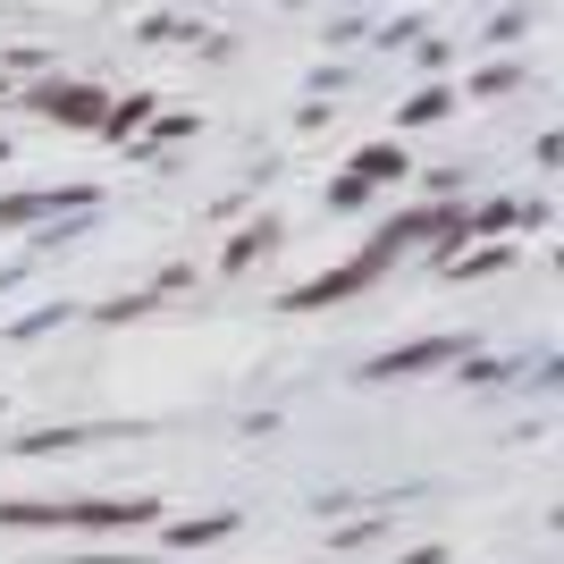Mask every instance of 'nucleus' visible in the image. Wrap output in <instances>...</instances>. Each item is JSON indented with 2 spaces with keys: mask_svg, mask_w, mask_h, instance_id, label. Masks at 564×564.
<instances>
[{
  "mask_svg": "<svg viewBox=\"0 0 564 564\" xmlns=\"http://www.w3.org/2000/svg\"><path fill=\"white\" fill-rule=\"evenodd\" d=\"M455 101H464V94H455V85H422V94H404L397 127H438V118H447Z\"/></svg>",
  "mask_w": 564,
  "mask_h": 564,
  "instance_id": "12",
  "label": "nucleus"
},
{
  "mask_svg": "<svg viewBox=\"0 0 564 564\" xmlns=\"http://www.w3.org/2000/svg\"><path fill=\"white\" fill-rule=\"evenodd\" d=\"M9 152H18V143H9V135H0V169H9Z\"/></svg>",
  "mask_w": 564,
  "mask_h": 564,
  "instance_id": "19",
  "label": "nucleus"
},
{
  "mask_svg": "<svg viewBox=\"0 0 564 564\" xmlns=\"http://www.w3.org/2000/svg\"><path fill=\"white\" fill-rule=\"evenodd\" d=\"M388 270H397V253H388V245H362V253H346L337 270H321V279H304V286H286L279 312H337V304H354L362 286H379Z\"/></svg>",
  "mask_w": 564,
  "mask_h": 564,
  "instance_id": "2",
  "label": "nucleus"
},
{
  "mask_svg": "<svg viewBox=\"0 0 564 564\" xmlns=\"http://www.w3.org/2000/svg\"><path fill=\"white\" fill-rule=\"evenodd\" d=\"M329 212H371V186H362V177H337V186H329Z\"/></svg>",
  "mask_w": 564,
  "mask_h": 564,
  "instance_id": "14",
  "label": "nucleus"
},
{
  "mask_svg": "<svg viewBox=\"0 0 564 564\" xmlns=\"http://www.w3.org/2000/svg\"><path fill=\"white\" fill-rule=\"evenodd\" d=\"M397 564H447V547H404Z\"/></svg>",
  "mask_w": 564,
  "mask_h": 564,
  "instance_id": "18",
  "label": "nucleus"
},
{
  "mask_svg": "<svg viewBox=\"0 0 564 564\" xmlns=\"http://www.w3.org/2000/svg\"><path fill=\"white\" fill-rule=\"evenodd\" d=\"M143 34L152 43H194V18H143Z\"/></svg>",
  "mask_w": 564,
  "mask_h": 564,
  "instance_id": "16",
  "label": "nucleus"
},
{
  "mask_svg": "<svg viewBox=\"0 0 564 564\" xmlns=\"http://www.w3.org/2000/svg\"><path fill=\"white\" fill-rule=\"evenodd\" d=\"M43 564H143V556H43Z\"/></svg>",
  "mask_w": 564,
  "mask_h": 564,
  "instance_id": "17",
  "label": "nucleus"
},
{
  "mask_svg": "<svg viewBox=\"0 0 564 564\" xmlns=\"http://www.w3.org/2000/svg\"><path fill=\"white\" fill-rule=\"evenodd\" d=\"M464 354H480L464 329H447V337H413V346H397V354H371V362H362V379H371V388H388V379H430V371H455Z\"/></svg>",
  "mask_w": 564,
  "mask_h": 564,
  "instance_id": "3",
  "label": "nucleus"
},
{
  "mask_svg": "<svg viewBox=\"0 0 564 564\" xmlns=\"http://www.w3.org/2000/svg\"><path fill=\"white\" fill-rule=\"evenodd\" d=\"M497 270H514V245H464V253L438 261V279L464 286V279H497Z\"/></svg>",
  "mask_w": 564,
  "mask_h": 564,
  "instance_id": "10",
  "label": "nucleus"
},
{
  "mask_svg": "<svg viewBox=\"0 0 564 564\" xmlns=\"http://www.w3.org/2000/svg\"><path fill=\"white\" fill-rule=\"evenodd\" d=\"M279 236H286V219H279V212H261L253 228H236L228 245H219V270L236 279V270H253V261H270V253H279Z\"/></svg>",
  "mask_w": 564,
  "mask_h": 564,
  "instance_id": "7",
  "label": "nucleus"
},
{
  "mask_svg": "<svg viewBox=\"0 0 564 564\" xmlns=\"http://www.w3.org/2000/svg\"><path fill=\"white\" fill-rule=\"evenodd\" d=\"M522 85H531V68H522V59H497V68H471V76H464V94H471V101L522 94Z\"/></svg>",
  "mask_w": 564,
  "mask_h": 564,
  "instance_id": "11",
  "label": "nucleus"
},
{
  "mask_svg": "<svg viewBox=\"0 0 564 564\" xmlns=\"http://www.w3.org/2000/svg\"><path fill=\"white\" fill-rule=\"evenodd\" d=\"M0 413H9V397H0Z\"/></svg>",
  "mask_w": 564,
  "mask_h": 564,
  "instance_id": "21",
  "label": "nucleus"
},
{
  "mask_svg": "<svg viewBox=\"0 0 564 564\" xmlns=\"http://www.w3.org/2000/svg\"><path fill=\"white\" fill-rule=\"evenodd\" d=\"M236 540V514H186V522H161V556H194V547H219Z\"/></svg>",
  "mask_w": 564,
  "mask_h": 564,
  "instance_id": "8",
  "label": "nucleus"
},
{
  "mask_svg": "<svg viewBox=\"0 0 564 564\" xmlns=\"http://www.w3.org/2000/svg\"><path fill=\"white\" fill-rule=\"evenodd\" d=\"M110 438H143V422H59V430H9V455H76V447H110Z\"/></svg>",
  "mask_w": 564,
  "mask_h": 564,
  "instance_id": "5",
  "label": "nucleus"
},
{
  "mask_svg": "<svg viewBox=\"0 0 564 564\" xmlns=\"http://www.w3.org/2000/svg\"><path fill=\"white\" fill-rule=\"evenodd\" d=\"M346 177H362V186H397V177H413V152H404V143H362V152H354L346 161Z\"/></svg>",
  "mask_w": 564,
  "mask_h": 564,
  "instance_id": "9",
  "label": "nucleus"
},
{
  "mask_svg": "<svg viewBox=\"0 0 564 564\" xmlns=\"http://www.w3.org/2000/svg\"><path fill=\"white\" fill-rule=\"evenodd\" d=\"M59 321H68V304H51V312H25V321H18V329H9V337H18V346H25V337H43V329H59Z\"/></svg>",
  "mask_w": 564,
  "mask_h": 564,
  "instance_id": "15",
  "label": "nucleus"
},
{
  "mask_svg": "<svg viewBox=\"0 0 564 564\" xmlns=\"http://www.w3.org/2000/svg\"><path fill=\"white\" fill-rule=\"evenodd\" d=\"M94 203H101L94 186H25V194H0V228H34V219L94 212Z\"/></svg>",
  "mask_w": 564,
  "mask_h": 564,
  "instance_id": "6",
  "label": "nucleus"
},
{
  "mask_svg": "<svg viewBox=\"0 0 564 564\" xmlns=\"http://www.w3.org/2000/svg\"><path fill=\"white\" fill-rule=\"evenodd\" d=\"M161 514V489H135V497H0V531H110V540H127V531H152Z\"/></svg>",
  "mask_w": 564,
  "mask_h": 564,
  "instance_id": "1",
  "label": "nucleus"
},
{
  "mask_svg": "<svg viewBox=\"0 0 564 564\" xmlns=\"http://www.w3.org/2000/svg\"><path fill=\"white\" fill-rule=\"evenodd\" d=\"M388 540V514H362V522H346V531H329V556H362V547H379Z\"/></svg>",
  "mask_w": 564,
  "mask_h": 564,
  "instance_id": "13",
  "label": "nucleus"
},
{
  "mask_svg": "<svg viewBox=\"0 0 564 564\" xmlns=\"http://www.w3.org/2000/svg\"><path fill=\"white\" fill-rule=\"evenodd\" d=\"M295 564H321V556H295Z\"/></svg>",
  "mask_w": 564,
  "mask_h": 564,
  "instance_id": "20",
  "label": "nucleus"
},
{
  "mask_svg": "<svg viewBox=\"0 0 564 564\" xmlns=\"http://www.w3.org/2000/svg\"><path fill=\"white\" fill-rule=\"evenodd\" d=\"M25 110L51 118V127H85V135H94L101 110H110V94L85 85V76H43V85H25Z\"/></svg>",
  "mask_w": 564,
  "mask_h": 564,
  "instance_id": "4",
  "label": "nucleus"
}]
</instances>
